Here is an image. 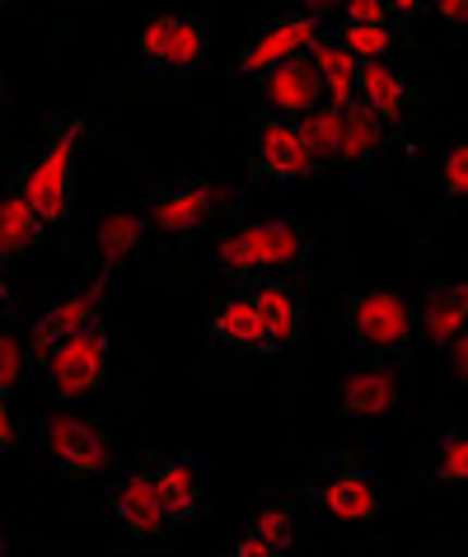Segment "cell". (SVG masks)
Segmentation results:
<instances>
[{"mask_svg": "<svg viewBox=\"0 0 468 557\" xmlns=\"http://www.w3.org/2000/svg\"><path fill=\"white\" fill-rule=\"evenodd\" d=\"M225 193L211 188L201 178H169L164 188H155L150 207H146V230L160 235L164 249H183V244L201 239L207 230L221 225L225 211Z\"/></svg>", "mask_w": 468, "mask_h": 557, "instance_id": "8992f818", "label": "cell"}, {"mask_svg": "<svg viewBox=\"0 0 468 557\" xmlns=\"http://www.w3.org/2000/svg\"><path fill=\"white\" fill-rule=\"evenodd\" d=\"M337 404L347 417H389L398 408V380L384 356H366V361L347 366L337 384Z\"/></svg>", "mask_w": 468, "mask_h": 557, "instance_id": "4fadbf2b", "label": "cell"}, {"mask_svg": "<svg viewBox=\"0 0 468 557\" xmlns=\"http://www.w3.org/2000/svg\"><path fill=\"white\" fill-rule=\"evenodd\" d=\"M140 235H146V215H136V211H113L108 221L99 225V253H103V268H113V262L127 258Z\"/></svg>", "mask_w": 468, "mask_h": 557, "instance_id": "d4e9b609", "label": "cell"}, {"mask_svg": "<svg viewBox=\"0 0 468 557\" xmlns=\"http://www.w3.org/2000/svg\"><path fill=\"white\" fill-rule=\"evenodd\" d=\"M305 57H309V66H315V75H319L323 103H333V108L356 103V66H361V61L342 48L333 34H323Z\"/></svg>", "mask_w": 468, "mask_h": 557, "instance_id": "d6986e66", "label": "cell"}, {"mask_svg": "<svg viewBox=\"0 0 468 557\" xmlns=\"http://www.w3.org/2000/svg\"><path fill=\"white\" fill-rule=\"evenodd\" d=\"M254 174L268 183H305V178L323 174V164L315 160V150L305 146L295 117L262 113L254 127Z\"/></svg>", "mask_w": 468, "mask_h": 557, "instance_id": "30bf717a", "label": "cell"}, {"mask_svg": "<svg viewBox=\"0 0 468 557\" xmlns=\"http://www.w3.org/2000/svg\"><path fill=\"white\" fill-rule=\"evenodd\" d=\"M0 305H10V282H5V262H0Z\"/></svg>", "mask_w": 468, "mask_h": 557, "instance_id": "d590c367", "label": "cell"}, {"mask_svg": "<svg viewBox=\"0 0 468 557\" xmlns=\"http://www.w3.org/2000/svg\"><path fill=\"white\" fill-rule=\"evenodd\" d=\"M20 445V426H14V412H10V394H0V455Z\"/></svg>", "mask_w": 468, "mask_h": 557, "instance_id": "4dcf8cb0", "label": "cell"}, {"mask_svg": "<svg viewBox=\"0 0 468 557\" xmlns=\"http://www.w3.org/2000/svg\"><path fill=\"white\" fill-rule=\"evenodd\" d=\"M103 290H108V268L94 276V282L85 286V290H75V296H61L47 314H38V323H34V351H52L61 337H71L81 323H89L94 314H99V300H103Z\"/></svg>", "mask_w": 468, "mask_h": 557, "instance_id": "2e32d148", "label": "cell"}, {"mask_svg": "<svg viewBox=\"0 0 468 557\" xmlns=\"http://www.w3.org/2000/svg\"><path fill=\"white\" fill-rule=\"evenodd\" d=\"M342 122H347V150H352V164H370L384 146V122L366 113L361 103H347L342 108Z\"/></svg>", "mask_w": 468, "mask_h": 557, "instance_id": "4316f807", "label": "cell"}, {"mask_svg": "<svg viewBox=\"0 0 468 557\" xmlns=\"http://www.w3.org/2000/svg\"><path fill=\"white\" fill-rule=\"evenodd\" d=\"M441 188H445V202H449V207L464 202V188H468V146H464V141H449V146H445Z\"/></svg>", "mask_w": 468, "mask_h": 557, "instance_id": "83f0119b", "label": "cell"}, {"mask_svg": "<svg viewBox=\"0 0 468 557\" xmlns=\"http://www.w3.org/2000/svg\"><path fill=\"white\" fill-rule=\"evenodd\" d=\"M262 99H268V108L281 117H300L309 108H319L323 89H319V75L309 66V57H291L262 75Z\"/></svg>", "mask_w": 468, "mask_h": 557, "instance_id": "9a60e30c", "label": "cell"}, {"mask_svg": "<svg viewBox=\"0 0 468 557\" xmlns=\"http://www.w3.org/2000/svg\"><path fill=\"white\" fill-rule=\"evenodd\" d=\"M333 38H337L356 61H384L389 52L398 48V34H394L389 24H337Z\"/></svg>", "mask_w": 468, "mask_h": 557, "instance_id": "484cf974", "label": "cell"}, {"mask_svg": "<svg viewBox=\"0 0 468 557\" xmlns=\"http://www.w3.org/2000/svg\"><path fill=\"white\" fill-rule=\"evenodd\" d=\"M10 258H14V253L5 249V235H0V262H5V268H10Z\"/></svg>", "mask_w": 468, "mask_h": 557, "instance_id": "8d00e7d4", "label": "cell"}, {"mask_svg": "<svg viewBox=\"0 0 468 557\" xmlns=\"http://www.w3.org/2000/svg\"><path fill=\"white\" fill-rule=\"evenodd\" d=\"M211 52V28L207 14H155V20L140 28L136 42V71L150 75V81H193L207 66Z\"/></svg>", "mask_w": 468, "mask_h": 557, "instance_id": "277c9868", "label": "cell"}, {"mask_svg": "<svg viewBox=\"0 0 468 557\" xmlns=\"http://www.w3.org/2000/svg\"><path fill=\"white\" fill-rule=\"evenodd\" d=\"M0 553H5V534H0Z\"/></svg>", "mask_w": 468, "mask_h": 557, "instance_id": "ab89813d", "label": "cell"}, {"mask_svg": "<svg viewBox=\"0 0 468 557\" xmlns=\"http://www.w3.org/2000/svg\"><path fill=\"white\" fill-rule=\"evenodd\" d=\"M356 103L380 122H403V113L412 103V85L389 61H361L356 66Z\"/></svg>", "mask_w": 468, "mask_h": 557, "instance_id": "e0dca14e", "label": "cell"}, {"mask_svg": "<svg viewBox=\"0 0 468 557\" xmlns=\"http://www.w3.org/2000/svg\"><path fill=\"white\" fill-rule=\"evenodd\" d=\"M333 5H337V0H295V10H305V14H319V20H323V14L333 10Z\"/></svg>", "mask_w": 468, "mask_h": 557, "instance_id": "e575fe53", "label": "cell"}, {"mask_svg": "<svg viewBox=\"0 0 468 557\" xmlns=\"http://www.w3.org/2000/svg\"><path fill=\"white\" fill-rule=\"evenodd\" d=\"M328 34L319 14H305V10H286L268 20L262 28H254V38L244 42V52L234 57V75H248V81H262L272 66L291 57H305L315 42Z\"/></svg>", "mask_w": 468, "mask_h": 557, "instance_id": "ba28073f", "label": "cell"}, {"mask_svg": "<svg viewBox=\"0 0 468 557\" xmlns=\"http://www.w3.org/2000/svg\"><path fill=\"white\" fill-rule=\"evenodd\" d=\"M34 441H38V455L52 463L61 478H94L113 463V441H108V431L85 422V417L47 412V417H38Z\"/></svg>", "mask_w": 468, "mask_h": 557, "instance_id": "52a82bcc", "label": "cell"}, {"mask_svg": "<svg viewBox=\"0 0 468 557\" xmlns=\"http://www.w3.org/2000/svg\"><path fill=\"white\" fill-rule=\"evenodd\" d=\"M445 351H449V375L464 380V366H468V337L459 333V337H455V343H449Z\"/></svg>", "mask_w": 468, "mask_h": 557, "instance_id": "d6a6232c", "label": "cell"}, {"mask_svg": "<svg viewBox=\"0 0 468 557\" xmlns=\"http://www.w3.org/2000/svg\"><path fill=\"white\" fill-rule=\"evenodd\" d=\"M108 516H113L118 534H127L132 544H164L174 534V520L160 502V487H155V473L146 469H127L108 487Z\"/></svg>", "mask_w": 468, "mask_h": 557, "instance_id": "9c48e42d", "label": "cell"}, {"mask_svg": "<svg viewBox=\"0 0 468 557\" xmlns=\"http://www.w3.org/2000/svg\"><path fill=\"white\" fill-rule=\"evenodd\" d=\"M421 478H427L431 487H445V492L464 487V478H468V436L459 426H449L445 436L431 445L427 463H421Z\"/></svg>", "mask_w": 468, "mask_h": 557, "instance_id": "603a6c76", "label": "cell"}, {"mask_svg": "<svg viewBox=\"0 0 468 557\" xmlns=\"http://www.w3.org/2000/svg\"><path fill=\"white\" fill-rule=\"evenodd\" d=\"M239 290H248V296L258 300L262 319H268V329H272V347L276 351H286V347H295L305 337L309 305L291 282H281V276H248V282H239Z\"/></svg>", "mask_w": 468, "mask_h": 557, "instance_id": "5bb4252c", "label": "cell"}, {"mask_svg": "<svg viewBox=\"0 0 468 557\" xmlns=\"http://www.w3.org/2000/svg\"><path fill=\"white\" fill-rule=\"evenodd\" d=\"M85 117H71L52 132V141L38 150V160H28L14 174V193H24V202L34 207L47 230L71 225L75 215V154H81Z\"/></svg>", "mask_w": 468, "mask_h": 557, "instance_id": "7a4b0ae2", "label": "cell"}, {"mask_svg": "<svg viewBox=\"0 0 468 557\" xmlns=\"http://www.w3.org/2000/svg\"><path fill=\"white\" fill-rule=\"evenodd\" d=\"M14 5H20V0H0V14H5V10H14Z\"/></svg>", "mask_w": 468, "mask_h": 557, "instance_id": "74e56055", "label": "cell"}, {"mask_svg": "<svg viewBox=\"0 0 468 557\" xmlns=\"http://www.w3.org/2000/svg\"><path fill=\"white\" fill-rule=\"evenodd\" d=\"M342 333L366 356H408L417 347V309L403 290L366 286L342 300Z\"/></svg>", "mask_w": 468, "mask_h": 557, "instance_id": "3957f363", "label": "cell"}, {"mask_svg": "<svg viewBox=\"0 0 468 557\" xmlns=\"http://www.w3.org/2000/svg\"><path fill=\"white\" fill-rule=\"evenodd\" d=\"M464 319H468V286L464 282L431 286L427 300H421V309H417V333L427 337L435 351H445L464 333Z\"/></svg>", "mask_w": 468, "mask_h": 557, "instance_id": "ac0fdd59", "label": "cell"}, {"mask_svg": "<svg viewBox=\"0 0 468 557\" xmlns=\"http://www.w3.org/2000/svg\"><path fill=\"white\" fill-rule=\"evenodd\" d=\"M427 10L441 14L449 28H464V20H468V0H427Z\"/></svg>", "mask_w": 468, "mask_h": 557, "instance_id": "1f68e13d", "label": "cell"}, {"mask_svg": "<svg viewBox=\"0 0 468 557\" xmlns=\"http://www.w3.org/2000/svg\"><path fill=\"white\" fill-rule=\"evenodd\" d=\"M211 262H215V272H221V276H230V282L305 272V262H309V230L300 221H286V215L239 225V230H230V235L215 244Z\"/></svg>", "mask_w": 468, "mask_h": 557, "instance_id": "6da1fadb", "label": "cell"}, {"mask_svg": "<svg viewBox=\"0 0 468 557\" xmlns=\"http://www.w3.org/2000/svg\"><path fill=\"white\" fill-rule=\"evenodd\" d=\"M384 5H389L394 20H417V14L427 10V0H384Z\"/></svg>", "mask_w": 468, "mask_h": 557, "instance_id": "836d02e7", "label": "cell"}, {"mask_svg": "<svg viewBox=\"0 0 468 557\" xmlns=\"http://www.w3.org/2000/svg\"><path fill=\"white\" fill-rule=\"evenodd\" d=\"M207 343L215 351H230V356H276L272 329H268V319H262V309L248 290H234V296H225L211 309Z\"/></svg>", "mask_w": 468, "mask_h": 557, "instance_id": "8fae6325", "label": "cell"}, {"mask_svg": "<svg viewBox=\"0 0 468 557\" xmlns=\"http://www.w3.org/2000/svg\"><path fill=\"white\" fill-rule=\"evenodd\" d=\"M0 108H5V81H0Z\"/></svg>", "mask_w": 468, "mask_h": 557, "instance_id": "f35d334b", "label": "cell"}, {"mask_svg": "<svg viewBox=\"0 0 468 557\" xmlns=\"http://www.w3.org/2000/svg\"><path fill=\"white\" fill-rule=\"evenodd\" d=\"M47 356V389H52L57 404H85L89 394H99L108 384V370H113V337H108V323L94 314L89 323H81L71 337Z\"/></svg>", "mask_w": 468, "mask_h": 557, "instance_id": "5b68a950", "label": "cell"}, {"mask_svg": "<svg viewBox=\"0 0 468 557\" xmlns=\"http://www.w3.org/2000/svg\"><path fill=\"white\" fill-rule=\"evenodd\" d=\"M24 370H28L24 347L14 343V337L0 333V394H14V389H20V384H24Z\"/></svg>", "mask_w": 468, "mask_h": 557, "instance_id": "f1b7e54d", "label": "cell"}, {"mask_svg": "<svg viewBox=\"0 0 468 557\" xmlns=\"http://www.w3.org/2000/svg\"><path fill=\"white\" fill-rule=\"evenodd\" d=\"M342 24H389V5L384 0H337Z\"/></svg>", "mask_w": 468, "mask_h": 557, "instance_id": "f546056e", "label": "cell"}, {"mask_svg": "<svg viewBox=\"0 0 468 557\" xmlns=\"http://www.w3.org/2000/svg\"><path fill=\"white\" fill-rule=\"evenodd\" d=\"M150 473H155V487H160V502L169 510V520H174V530L178 524H193L201 516V478H197L193 463L160 459Z\"/></svg>", "mask_w": 468, "mask_h": 557, "instance_id": "44dd1931", "label": "cell"}, {"mask_svg": "<svg viewBox=\"0 0 468 557\" xmlns=\"http://www.w3.org/2000/svg\"><path fill=\"white\" fill-rule=\"evenodd\" d=\"M309 497L337 524H374L384 516V478L370 469H342L323 478L319 487H309Z\"/></svg>", "mask_w": 468, "mask_h": 557, "instance_id": "7c38bea8", "label": "cell"}, {"mask_svg": "<svg viewBox=\"0 0 468 557\" xmlns=\"http://www.w3.org/2000/svg\"><path fill=\"white\" fill-rule=\"evenodd\" d=\"M0 235H5L10 253H34L47 239V221L24 202V193H5L0 197Z\"/></svg>", "mask_w": 468, "mask_h": 557, "instance_id": "cb8c5ba5", "label": "cell"}, {"mask_svg": "<svg viewBox=\"0 0 468 557\" xmlns=\"http://www.w3.org/2000/svg\"><path fill=\"white\" fill-rule=\"evenodd\" d=\"M295 539V510L286 502H268L254 516V524H248V534L234 544V553L239 557H276L286 553Z\"/></svg>", "mask_w": 468, "mask_h": 557, "instance_id": "7402d4cb", "label": "cell"}, {"mask_svg": "<svg viewBox=\"0 0 468 557\" xmlns=\"http://www.w3.org/2000/svg\"><path fill=\"white\" fill-rule=\"evenodd\" d=\"M295 127H300L305 146L315 150V160L323 169H352V150H347V122H342V108L333 103H319L309 108V113L295 117Z\"/></svg>", "mask_w": 468, "mask_h": 557, "instance_id": "ffe728a7", "label": "cell"}]
</instances>
